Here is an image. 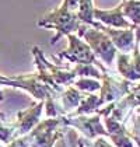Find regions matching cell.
I'll return each instance as SVG.
<instances>
[{
	"label": "cell",
	"mask_w": 140,
	"mask_h": 147,
	"mask_svg": "<svg viewBox=\"0 0 140 147\" xmlns=\"http://www.w3.org/2000/svg\"><path fill=\"white\" fill-rule=\"evenodd\" d=\"M38 27L50 28L56 31L55 36H52L50 39V45H55L62 36L74 34L76 31H79L81 27V21L79 20L77 11L70 10L65 4H60L55 10L46 14L44 18H41L38 21Z\"/></svg>",
	"instance_id": "1"
},
{
	"label": "cell",
	"mask_w": 140,
	"mask_h": 147,
	"mask_svg": "<svg viewBox=\"0 0 140 147\" xmlns=\"http://www.w3.org/2000/svg\"><path fill=\"white\" fill-rule=\"evenodd\" d=\"M77 32H79V36H83L84 41L90 45L95 56L101 57V60L106 66H112L114 59L118 55V49L115 48L112 39L108 35L93 25L90 27L81 25Z\"/></svg>",
	"instance_id": "2"
},
{
	"label": "cell",
	"mask_w": 140,
	"mask_h": 147,
	"mask_svg": "<svg viewBox=\"0 0 140 147\" xmlns=\"http://www.w3.org/2000/svg\"><path fill=\"white\" fill-rule=\"evenodd\" d=\"M62 126H65V115L41 121L28 133L31 137V147H53L55 142L59 140L66 130Z\"/></svg>",
	"instance_id": "3"
},
{
	"label": "cell",
	"mask_w": 140,
	"mask_h": 147,
	"mask_svg": "<svg viewBox=\"0 0 140 147\" xmlns=\"http://www.w3.org/2000/svg\"><path fill=\"white\" fill-rule=\"evenodd\" d=\"M133 88H135L133 81H129L122 76L114 74L108 70L102 71V86H101V95H100L101 107L104 104H111L122 100Z\"/></svg>",
	"instance_id": "4"
},
{
	"label": "cell",
	"mask_w": 140,
	"mask_h": 147,
	"mask_svg": "<svg viewBox=\"0 0 140 147\" xmlns=\"http://www.w3.org/2000/svg\"><path fill=\"white\" fill-rule=\"evenodd\" d=\"M69 49L67 51H63L60 52L59 55H55L53 57H58V59H66L71 63H85V65H95L97 67H101V71H105L106 69L97 60L95 53L93 52V49L90 48V45L81 41L80 36L74 34H69Z\"/></svg>",
	"instance_id": "5"
},
{
	"label": "cell",
	"mask_w": 140,
	"mask_h": 147,
	"mask_svg": "<svg viewBox=\"0 0 140 147\" xmlns=\"http://www.w3.org/2000/svg\"><path fill=\"white\" fill-rule=\"evenodd\" d=\"M101 116L100 113L94 115V116H88V115H76V116H70V115H65V126H71L76 127L79 130H81L85 135V137L95 140L100 136L104 137H109L106 129H105L102 123H101Z\"/></svg>",
	"instance_id": "6"
},
{
	"label": "cell",
	"mask_w": 140,
	"mask_h": 147,
	"mask_svg": "<svg viewBox=\"0 0 140 147\" xmlns=\"http://www.w3.org/2000/svg\"><path fill=\"white\" fill-rule=\"evenodd\" d=\"M93 27L101 30L102 32L108 35L115 48L118 49V52H122V53H130L135 48V44H136V32L135 30L136 28H129V30H115L112 27H106L104 24H101L100 21H95L93 24Z\"/></svg>",
	"instance_id": "7"
},
{
	"label": "cell",
	"mask_w": 140,
	"mask_h": 147,
	"mask_svg": "<svg viewBox=\"0 0 140 147\" xmlns=\"http://www.w3.org/2000/svg\"><path fill=\"white\" fill-rule=\"evenodd\" d=\"M45 107V101H39L36 105H32L24 111H20L17 113V119L14 122V126L17 129L18 136L28 135L36 125L41 122V113Z\"/></svg>",
	"instance_id": "8"
},
{
	"label": "cell",
	"mask_w": 140,
	"mask_h": 147,
	"mask_svg": "<svg viewBox=\"0 0 140 147\" xmlns=\"http://www.w3.org/2000/svg\"><path fill=\"white\" fill-rule=\"evenodd\" d=\"M94 20L100 21L106 27H112V28H122V30H129V28H137L133 24L126 20V17L123 16L122 10V4L116 6L114 10H100V9H94Z\"/></svg>",
	"instance_id": "9"
},
{
	"label": "cell",
	"mask_w": 140,
	"mask_h": 147,
	"mask_svg": "<svg viewBox=\"0 0 140 147\" xmlns=\"http://www.w3.org/2000/svg\"><path fill=\"white\" fill-rule=\"evenodd\" d=\"M85 95H87V92L77 90L74 86H67V88L59 97V102H60V107L63 109V113H69L70 109L77 108L81 104L83 100L85 98Z\"/></svg>",
	"instance_id": "10"
},
{
	"label": "cell",
	"mask_w": 140,
	"mask_h": 147,
	"mask_svg": "<svg viewBox=\"0 0 140 147\" xmlns=\"http://www.w3.org/2000/svg\"><path fill=\"white\" fill-rule=\"evenodd\" d=\"M123 16L130 20L135 27H140V3L139 0H123L122 3Z\"/></svg>",
	"instance_id": "11"
},
{
	"label": "cell",
	"mask_w": 140,
	"mask_h": 147,
	"mask_svg": "<svg viewBox=\"0 0 140 147\" xmlns=\"http://www.w3.org/2000/svg\"><path fill=\"white\" fill-rule=\"evenodd\" d=\"M94 4L93 0H80L79 3V10H77V16L79 20L81 23L87 24V25H93L95 23L94 20Z\"/></svg>",
	"instance_id": "12"
},
{
	"label": "cell",
	"mask_w": 140,
	"mask_h": 147,
	"mask_svg": "<svg viewBox=\"0 0 140 147\" xmlns=\"http://www.w3.org/2000/svg\"><path fill=\"white\" fill-rule=\"evenodd\" d=\"M74 86L77 90L83 91V92H94V91L101 90V83L97 79H90V77H79L74 80V83L71 84Z\"/></svg>",
	"instance_id": "13"
},
{
	"label": "cell",
	"mask_w": 140,
	"mask_h": 147,
	"mask_svg": "<svg viewBox=\"0 0 140 147\" xmlns=\"http://www.w3.org/2000/svg\"><path fill=\"white\" fill-rule=\"evenodd\" d=\"M76 76L79 77H93V79L101 80L102 79V71H100L95 67V65H85V63H79L73 69Z\"/></svg>",
	"instance_id": "14"
},
{
	"label": "cell",
	"mask_w": 140,
	"mask_h": 147,
	"mask_svg": "<svg viewBox=\"0 0 140 147\" xmlns=\"http://www.w3.org/2000/svg\"><path fill=\"white\" fill-rule=\"evenodd\" d=\"M15 137H18V133H17L14 123L6 125L4 122H0V142L9 144Z\"/></svg>",
	"instance_id": "15"
},
{
	"label": "cell",
	"mask_w": 140,
	"mask_h": 147,
	"mask_svg": "<svg viewBox=\"0 0 140 147\" xmlns=\"http://www.w3.org/2000/svg\"><path fill=\"white\" fill-rule=\"evenodd\" d=\"M7 147H31V137H30V135L18 136L11 143H9Z\"/></svg>",
	"instance_id": "16"
},
{
	"label": "cell",
	"mask_w": 140,
	"mask_h": 147,
	"mask_svg": "<svg viewBox=\"0 0 140 147\" xmlns=\"http://www.w3.org/2000/svg\"><path fill=\"white\" fill-rule=\"evenodd\" d=\"M4 100V97H3V92L0 91V101H3ZM0 122H4V115H1L0 113Z\"/></svg>",
	"instance_id": "17"
},
{
	"label": "cell",
	"mask_w": 140,
	"mask_h": 147,
	"mask_svg": "<svg viewBox=\"0 0 140 147\" xmlns=\"http://www.w3.org/2000/svg\"><path fill=\"white\" fill-rule=\"evenodd\" d=\"M133 118H135V119H136V121H137V122L140 123V113H136V115H133Z\"/></svg>",
	"instance_id": "18"
},
{
	"label": "cell",
	"mask_w": 140,
	"mask_h": 147,
	"mask_svg": "<svg viewBox=\"0 0 140 147\" xmlns=\"http://www.w3.org/2000/svg\"><path fill=\"white\" fill-rule=\"evenodd\" d=\"M0 147H3V144H0Z\"/></svg>",
	"instance_id": "19"
},
{
	"label": "cell",
	"mask_w": 140,
	"mask_h": 147,
	"mask_svg": "<svg viewBox=\"0 0 140 147\" xmlns=\"http://www.w3.org/2000/svg\"><path fill=\"white\" fill-rule=\"evenodd\" d=\"M139 49H140V44H139Z\"/></svg>",
	"instance_id": "20"
},
{
	"label": "cell",
	"mask_w": 140,
	"mask_h": 147,
	"mask_svg": "<svg viewBox=\"0 0 140 147\" xmlns=\"http://www.w3.org/2000/svg\"><path fill=\"white\" fill-rule=\"evenodd\" d=\"M139 3H140V0H139Z\"/></svg>",
	"instance_id": "21"
},
{
	"label": "cell",
	"mask_w": 140,
	"mask_h": 147,
	"mask_svg": "<svg viewBox=\"0 0 140 147\" xmlns=\"http://www.w3.org/2000/svg\"><path fill=\"white\" fill-rule=\"evenodd\" d=\"M0 74H1V73H0Z\"/></svg>",
	"instance_id": "22"
}]
</instances>
